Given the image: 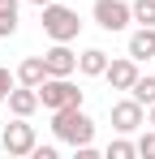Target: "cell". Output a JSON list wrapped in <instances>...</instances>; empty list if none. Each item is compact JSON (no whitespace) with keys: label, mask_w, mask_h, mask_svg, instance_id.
Returning <instances> with one entry per match:
<instances>
[{"label":"cell","mask_w":155,"mask_h":159,"mask_svg":"<svg viewBox=\"0 0 155 159\" xmlns=\"http://www.w3.org/2000/svg\"><path fill=\"white\" fill-rule=\"evenodd\" d=\"M103 155H108V159H134V155H138V142H129V133H116V138L108 142Z\"/></svg>","instance_id":"cell-14"},{"label":"cell","mask_w":155,"mask_h":159,"mask_svg":"<svg viewBox=\"0 0 155 159\" xmlns=\"http://www.w3.org/2000/svg\"><path fill=\"white\" fill-rule=\"evenodd\" d=\"M17 86V73H9L4 65H0V103H9V90Z\"/></svg>","instance_id":"cell-18"},{"label":"cell","mask_w":155,"mask_h":159,"mask_svg":"<svg viewBox=\"0 0 155 159\" xmlns=\"http://www.w3.org/2000/svg\"><path fill=\"white\" fill-rule=\"evenodd\" d=\"M43 13V34H48L52 43H73L78 34H82V17H78V9H69V4H43L39 9Z\"/></svg>","instance_id":"cell-2"},{"label":"cell","mask_w":155,"mask_h":159,"mask_svg":"<svg viewBox=\"0 0 155 159\" xmlns=\"http://www.w3.org/2000/svg\"><path fill=\"white\" fill-rule=\"evenodd\" d=\"M0 129H4V120H0Z\"/></svg>","instance_id":"cell-22"},{"label":"cell","mask_w":155,"mask_h":159,"mask_svg":"<svg viewBox=\"0 0 155 159\" xmlns=\"http://www.w3.org/2000/svg\"><path fill=\"white\" fill-rule=\"evenodd\" d=\"M147 125H151V129H155V103L147 107Z\"/></svg>","instance_id":"cell-20"},{"label":"cell","mask_w":155,"mask_h":159,"mask_svg":"<svg viewBox=\"0 0 155 159\" xmlns=\"http://www.w3.org/2000/svg\"><path fill=\"white\" fill-rule=\"evenodd\" d=\"M129 9L138 26H155V0H129Z\"/></svg>","instance_id":"cell-16"},{"label":"cell","mask_w":155,"mask_h":159,"mask_svg":"<svg viewBox=\"0 0 155 159\" xmlns=\"http://www.w3.org/2000/svg\"><path fill=\"white\" fill-rule=\"evenodd\" d=\"M52 133H56V142H65V146H86V142H95V120L78 107H56L52 112Z\"/></svg>","instance_id":"cell-1"},{"label":"cell","mask_w":155,"mask_h":159,"mask_svg":"<svg viewBox=\"0 0 155 159\" xmlns=\"http://www.w3.org/2000/svg\"><path fill=\"white\" fill-rule=\"evenodd\" d=\"M125 56H134L138 65H142V60H155V26H138V30H129Z\"/></svg>","instance_id":"cell-9"},{"label":"cell","mask_w":155,"mask_h":159,"mask_svg":"<svg viewBox=\"0 0 155 159\" xmlns=\"http://www.w3.org/2000/svg\"><path fill=\"white\" fill-rule=\"evenodd\" d=\"M17 34V0H0V39Z\"/></svg>","instance_id":"cell-13"},{"label":"cell","mask_w":155,"mask_h":159,"mask_svg":"<svg viewBox=\"0 0 155 159\" xmlns=\"http://www.w3.org/2000/svg\"><path fill=\"white\" fill-rule=\"evenodd\" d=\"M82 95H86V90H78L73 78H43V86H39V107H48V112H56V107H78Z\"/></svg>","instance_id":"cell-3"},{"label":"cell","mask_w":155,"mask_h":159,"mask_svg":"<svg viewBox=\"0 0 155 159\" xmlns=\"http://www.w3.org/2000/svg\"><path fill=\"white\" fill-rule=\"evenodd\" d=\"M9 112H13V116H35V112H39V90L17 82V86L9 90Z\"/></svg>","instance_id":"cell-10"},{"label":"cell","mask_w":155,"mask_h":159,"mask_svg":"<svg viewBox=\"0 0 155 159\" xmlns=\"http://www.w3.org/2000/svg\"><path fill=\"white\" fill-rule=\"evenodd\" d=\"M91 17H95V26H99V30L121 34V30H129V22H134V9H129V0H95Z\"/></svg>","instance_id":"cell-5"},{"label":"cell","mask_w":155,"mask_h":159,"mask_svg":"<svg viewBox=\"0 0 155 159\" xmlns=\"http://www.w3.org/2000/svg\"><path fill=\"white\" fill-rule=\"evenodd\" d=\"M108 60H112V56L103 52V48H86V52L78 56V73H82V78H103Z\"/></svg>","instance_id":"cell-11"},{"label":"cell","mask_w":155,"mask_h":159,"mask_svg":"<svg viewBox=\"0 0 155 159\" xmlns=\"http://www.w3.org/2000/svg\"><path fill=\"white\" fill-rule=\"evenodd\" d=\"M30 155H35V159H56V146H39V142H35Z\"/></svg>","instance_id":"cell-19"},{"label":"cell","mask_w":155,"mask_h":159,"mask_svg":"<svg viewBox=\"0 0 155 159\" xmlns=\"http://www.w3.org/2000/svg\"><path fill=\"white\" fill-rule=\"evenodd\" d=\"M142 125H147V107L138 103L134 95L112 103V129H116V133H138Z\"/></svg>","instance_id":"cell-6"},{"label":"cell","mask_w":155,"mask_h":159,"mask_svg":"<svg viewBox=\"0 0 155 159\" xmlns=\"http://www.w3.org/2000/svg\"><path fill=\"white\" fill-rule=\"evenodd\" d=\"M43 65H48V78H73L78 73V52L69 43H52L43 52Z\"/></svg>","instance_id":"cell-7"},{"label":"cell","mask_w":155,"mask_h":159,"mask_svg":"<svg viewBox=\"0 0 155 159\" xmlns=\"http://www.w3.org/2000/svg\"><path fill=\"white\" fill-rule=\"evenodd\" d=\"M43 78H48V65H43V56H26L22 65H17V82L22 86H43Z\"/></svg>","instance_id":"cell-12"},{"label":"cell","mask_w":155,"mask_h":159,"mask_svg":"<svg viewBox=\"0 0 155 159\" xmlns=\"http://www.w3.org/2000/svg\"><path fill=\"white\" fill-rule=\"evenodd\" d=\"M129 95H134V99H138L142 107H151V103H155V73H147V78L138 73V82L129 86Z\"/></svg>","instance_id":"cell-15"},{"label":"cell","mask_w":155,"mask_h":159,"mask_svg":"<svg viewBox=\"0 0 155 159\" xmlns=\"http://www.w3.org/2000/svg\"><path fill=\"white\" fill-rule=\"evenodd\" d=\"M138 155H142V159H155V129H151V125H147L142 138H138Z\"/></svg>","instance_id":"cell-17"},{"label":"cell","mask_w":155,"mask_h":159,"mask_svg":"<svg viewBox=\"0 0 155 159\" xmlns=\"http://www.w3.org/2000/svg\"><path fill=\"white\" fill-rule=\"evenodd\" d=\"M103 82H108L112 90H129V86L138 82V60H134V56H116V60H108Z\"/></svg>","instance_id":"cell-8"},{"label":"cell","mask_w":155,"mask_h":159,"mask_svg":"<svg viewBox=\"0 0 155 159\" xmlns=\"http://www.w3.org/2000/svg\"><path fill=\"white\" fill-rule=\"evenodd\" d=\"M30 4H35V9H43V4H52V0H30Z\"/></svg>","instance_id":"cell-21"},{"label":"cell","mask_w":155,"mask_h":159,"mask_svg":"<svg viewBox=\"0 0 155 159\" xmlns=\"http://www.w3.org/2000/svg\"><path fill=\"white\" fill-rule=\"evenodd\" d=\"M35 125H30V116H13V125H4L0 129V146L9 151L13 159H26L30 151H35Z\"/></svg>","instance_id":"cell-4"}]
</instances>
